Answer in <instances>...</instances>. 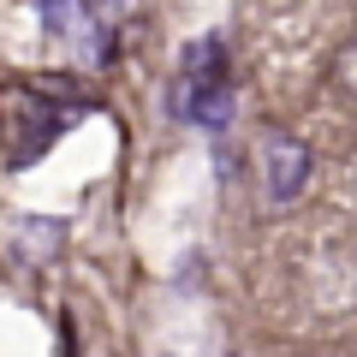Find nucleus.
<instances>
[{
	"label": "nucleus",
	"instance_id": "obj_1",
	"mask_svg": "<svg viewBox=\"0 0 357 357\" xmlns=\"http://www.w3.org/2000/svg\"><path fill=\"white\" fill-rule=\"evenodd\" d=\"M262 173H268V197L292 203L304 191V178H310V149L298 137H268L262 143Z\"/></svg>",
	"mask_w": 357,
	"mask_h": 357
},
{
	"label": "nucleus",
	"instance_id": "obj_2",
	"mask_svg": "<svg viewBox=\"0 0 357 357\" xmlns=\"http://www.w3.org/2000/svg\"><path fill=\"white\" fill-rule=\"evenodd\" d=\"M13 238L24 244L30 262H48V256H60V220H13Z\"/></svg>",
	"mask_w": 357,
	"mask_h": 357
},
{
	"label": "nucleus",
	"instance_id": "obj_3",
	"mask_svg": "<svg viewBox=\"0 0 357 357\" xmlns=\"http://www.w3.org/2000/svg\"><path fill=\"white\" fill-rule=\"evenodd\" d=\"M42 13H48V36H60V42L84 36V6L77 0H42Z\"/></svg>",
	"mask_w": 357,
	"mask_h": 357
}]
</instances>
